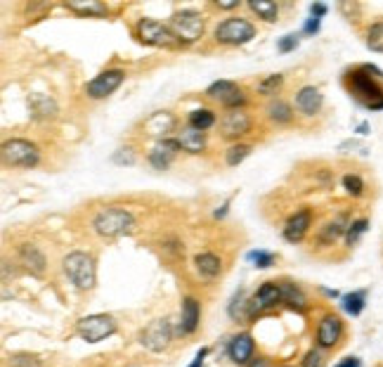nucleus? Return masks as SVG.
<instances>
[{"label":"nucleus","mask_w":383,"mask_h":367,"mask_svg":"<svg viewBox=\"0 0 383 367\" xmlns=\"http://www.w3.org/2000/svg\"><path fill=\"white\" fill-rule=\"evenodd\" d=\"M383 71L371 65H362L346 74L348 93L369 109H383Z\"/></svg>","instance_id":"nucleus-1"},{"label":"nucleus","mask_w":383,"mask_h":367,"mask_svg":"<svg viewBox=\"0 0 383 367\" xmlns=\"http://www.w3.org/2000/svg\"><path fill=\"white\" fill-rule=\"evenodd\" d=\"M90 225L100 237L116 239L135 230V218L128 209H121V206H105L93 216Z\"/></svg>","instance_id":"nucleus-2"},{"label":"nucleus","mask_w":383,"mask_h":367,"mask_svg":"<svg viewBox=\"0 0 383 367\" xmlns=\"http://www.w3.org/2000/svg\"><path fill=\"white\" fill-rule=\"evenodd\" d=\"M62 271H64L66 280L76 287L78 291H90L97 282V268L95 259L85 251H71L62 261Z\"/></svg>","instance_id":"nucleus-3"},{"label":"nucleus","mask_w":383,"mask_h":367,"mask_svg":"<svg viewBox=\"0 0 383 367\" xmlns=\"http://www.w3.org/2000/svg\"><path fill=\"white\" fill-rule=\"evenodd\" d=\"M0 157L10 169H36L41 164V147L26 137H12L3 142Z\"/></svg>","instance_id":"nucleus-4"},{"label":"nucleus","mask_w":383,"mask_h":367,"mask_svg":"<svg viewBox=\"0 0 383 367\" xmlns=\"http://www.w3.org/2000/svg\"><path fill=\"white\" fill-rule=\"evenodd\" d=\"M258 28L247 17H227L222 19L213 31L215 43L227 45V48H239V45H247L249 41H253Z\"/></svg>","instance_id":"nucleus-5"},{"label":"nucleus","mask_w":383,"mask_h":367,"mask_svg":"<svg viewBox=\"0 0 383 367\" xmlns=\"http://www.w3.org/2000/svg\"><path fill=\"white\" fill-rule=\"evenodd\" d=\"M135 38L142 45H150V48H178L180 41L173 31H170L168 24H161L157 19H150V17H142L137 19V24L133 28Z\"/></svg>","instance_id":"nucleus-6"},{"label":"nucleus","mask_w":383,"mask_h":367,"mask_svg":"<svg viewBox=\"0 0 383 367\" xmlns=\"http://www.w3.org/2000/svg\"><path fill=\"white\" fill-rule=\"evenodd\" d=\"M170 31L178 36L180 45H192L204 36V17L197 10H180L170 17Z\"/></svg>","instance_id":"nucleus-7"},{"label":"nucleus","mask_w":383,"mask_h":367,"mask_svg":"<svg viewBox=\"0 0 383 367\" xmlns=\"http://www.w3.org/2000/svg\"><path fill=\"white\" fill-rule=\"evenodd\" d=\"M343 339H346V323H343V318L336 313H324L315 330V346L322 348V351H334V348L341 346Z\"/></svg>","instance_id":"nucleus-8"},{"label":"nucleus","mask_w":383,"mask_h":367,"mask_svg":"<svg viewBox=\"0 0 383 367\" xmlns=\"http://www.w3.org/2000/svg\"><path fill=\"white\" fill-rule=\"evenodd\" d=\"M114 332H116V320L107 313L85 315V318H81L76 323V334L88 343H97V341L107 339Z\"/></svg>","instance_id":"nucleus-9"},{"label":"nucleus","mask_w":383,"mask_h":367,"mask_svg":"<svg viewBox=\"0 0 383 367\" xmlns=\"http://www.w3.org/2000/svg\"><path fill=\"white\" fill-rule=\"evenodd\" d=\"M204 95H206V100H211V102H215V105L225 107V112H227V109H244V107H247V102H249L247 93H244V90L239 88L234 81H215V83H211L208 88H206Z\"/></svg>","instance_id":"nucleus-10"},{"label":"nucleus","mask_w":383,"mask_h":367,"mask_svg":"<svg viewBox=\"0 0 383 367\" xmlns=\"http://www.w3.org/2000/svg\"><path fill=\"white\" fill-rule=\"evenodd\" d=\"M253 130V117L247 112V109H227L220 117L218 123V133L225 140H234L239 142L244 135H249Z\"/></svg>","instance_id":"nucleus-11"},{"label":"nucleus","mask_w":383,"mask_h":367,"mask_svg":"<svg viewBox=\"0 0 383 367\" xmlns=\"http://www.w3.org/2000/svg\"><path fill=\"white\" fill-rule=\"evenodd\" d=\"M173 339V327H170L168 318H157L152 320L145 330L140 332V343L147 348L150 353H161L170 346Z\"/></svg>","instance_id":"nucleus-12"},{"label":"nucleus","mask_w":383,"mask_h":367,"mask_svg":"<svg viewBox=\"0 0 383 367\" xmlns=\"http://www.w3.org/2000/svg\"><path fill=\"white\" fill-rule=\"evenodd\" d=\"M282 303V289H279V282H262L258 289H256V294L251 296L249 301V318H258V315H265L274 311V308Z\"/></svg>","instance_id":"nucleus-13"},{"label":"nucleus","mask_w":383,"mask_h":367,"mask_svg":"<svg viewBox=\"0 0 383 367\" xmlns=\"http://www.w3.org/2000/svg\"><path fill=\"white\" fill-rule=\"evenodd\" d=\"M125 81V71L123 69H107V71L97 74V76L85 85V95L90 100H105L112 93H116L121 88V83Z\"/></svg>","instance_id":"nucleus-14"},{"label":"nucleus","mask_w":383,"mask_h":367,"mask_svg":"<svg viewBox=\"0 0 383 367\" xmlns=\"http://www.w3.org/2000/svg\"><path fill=\"white\" fill-rule=\"evenodd\" d=\"M310 228H312V209L310 206H301V209H296L294 214L287 218V223H284V228H282V234L287 242L299 244L305 239Z\"/></svg>","instance_id":"nucleus-15"},{"label":"nucleus","mask_w":383,"mask_h":367,"mask_svg":"<svg viewBox=\"0 0 383 367\" xmlns=\"http://www.w3.org/2000/svg\"><path fill=\"white\" fill-rule=\"evenodd\" d=\"M322 105H324V95L315 85H303L299 93L294 95V109L299 114H303V117H315V114H319Z\"/></svg>","instance_id":"nucleus-16"},{"label":"nucleus","mask_w":383,"mask_h":367,"mask_svg":"<svg viewBox=\"0 0 383 367\" xmlns=\"http://www.w3.org/2000/svg\"><path fill=\"white\" fill-rule=\"evenodd\" d=\"M227 353H230V360L234 365H244L247 367L251 360L256 358V341L249 332H239V334L232 336L230 346H227Z\"/></svg>","instance_id":"nucleus-17"},{"label":"nucleus","mask_w":383,"mask_h":367,"mask_svg":"<svg viewBox=\"0 0 383 367\" xmlns=\"http://www.w3.org/2000/svg\"><path fill=\"white\" fill-rule=\"evenodd\" d=\"M194 271L206 282H213V280H218L222 275V259L215 251H199L194 256Z\"/></svg>","instance_id":"nucleus-18"},{"label":"nucleus","mask_w":383,"mask_h":367,"mask_svg":"<svg viewBox=\"0 0 383 367\" xmlns=\"http://www.w3.org/2000/svg\"><path fill=\"white\" fill-rule=\"evenodd\" d=\"M202 323V303L194 296H185L180 306V334H194Z\"/></svg>","instance_id":"nucleus-19"},{"label":"nucleus","mask_w":383,"mask_h":367,"mask_svg":"<svg viewBox=\"0 0 383 367\" xmlns=\"http://www.w3.org/2000/svg\"><path fill=\"white\" fill-rule=\"evenodd\" d=\"M175 126H178V121H175V117L170 112H157L145 121V130H147V135H152V137L168 140L170 133H178Z\"/></svg>","instance_id":"nucleus-20"},{"label":"nucleus","mask_w":383,"mask_h":367,"mask_svg":"<svg viewBox=\"0 0 383 367\" xmlns=\"http://www.w3.org/2000/svg\"><path fill=\"white\" fill-rule=\"evenodd\" d=\"M279 289H282V303L294 313H305L310 308V301H308V294L301 289L296 282H289V280H282L279 282Z\"/></svg>","instance_id":"nucleus-21"},{"label":"nucleus","mask_w":383,"mask_h":367,"mask_svg":"<svg viewBox=\"0 0 383 367\" xmlns=\"http://www.w3.org/2000/svg\"><path fill=\"white\" fill-rule=\"evenodd\" d=\"M178 142H175V137L173 140H159L157 145L152 147V152L147 154V159H150V164L154 166V169H159V171H166L170 164H173V159H175V154H178Z\"/></svg>","instance_id":"nucleus-22"},{"label":"nucleus","mask_w":383,"mask_h":367,"mask_svg":"<svg viewBox=\"0 0 383 367\" xmlns=\"http://www.w3.org/2000/svg\"><path fill=\"white\" fill-rule=\"evenodd\" d=\"M175 142H178V150L180 152L202 154L206 150V133H202V130H197V128H192V126H187V128H180L178 133H175Z\"/></svg>","instance_id":"nucleus-23"},{"label":"nucleus","mask_w":383,"mask_h":367,"mask_svg":"<svg viewBox=\"0 0 383 367\" xmlns=\"http://www.w3.org/2000/svg\"><path fill=\"white\" fill-rule=\"evenodd\" d=\"M348 225H350V221H348V214H339V216L329 218V221L324 223L322 228H319L317 239H319L322 244H334V242H339L341 237H346Z\"/></svg>","instance_id":"nucleus-24"},{"label":"nucleus","mask_w":383,"mask_h":367,"mask_svg":"<svg viewBox=\"0 0 383 367\" xmlns=\"http://www.w3.org/2000/svg\"><path fill=\"white\" fill-rule=\"evenodd\" d=\"M296 117V109L282 97H274L265 105V119L274 126H289Z\"/></svg>","instance_id":"nucleus-25"},{"label":"nucleus","mask_w":383,"mask_h":367,"mask_svg":"<svg viewBox=\"0 0 383 367\" xmlns=\"http://www.w3.org/2000/svg\"><path fill=\"white\" fill-rule=\"evenodd\" d=\"M19 263L33 275H43L48 268V259L36 244H21L19 246Z\"/></svg>","instance_id":"nucleus-26"},{"label":"nucleus","mask_w":383,"mask_h":367,"mask_svg":"<svg viewBox=\"0 0 383 367\" xmlns=\"http://www.w3.org/2000/svg\"><path fill=\"white\" fill-rule=\"evenodd\" d=\"M64 8L69 12L78 15V17H107L109 15V5L100 3V0H66Z\"/></svg>","instance_id":"nucleus-27"},{"label":"nucleus","mask_w":383,"mask_h":367,"mask_svg":"<svg viewBox=\"0 0 383 367\" xmlns=\"http://www.w3.org/2000/svg\"><path fill=\"white\" fill-rule=\"evenodd\" d=\"M187 121H190L192 128H197V130H202V133H206L208 128H213L215 121H218V117H215L213 109L202 107V109H194V112H190Z\"/></svg>","instance_id":"nucleus-28"},{"label":"nucleus","mask_w":383,"mask_h":367,"mask_svg":"<svg viewBox=\"0 0 383 367\" xmlns=\"http://www.w3.org/2000/svg\"><path fill=\"white\" fill-rule=\"evenodd\" d=\"M249 10L253 15H258V19L267 22V24L277 22L279 17V5L272 3V0H249Z\"/></svg>","instance_id":"nucleus-29"},{"label":"nucleus","mask_w":383,"mask_h":367,"mask_svg":"<svg viewBox=\"0 0 383 367\" xmlns=\"http://www.w3.org/2000/svg\"><path fill=\"white\" fill-rule=\"evenodd\" d=\"M28 105H31V109H33V117H38V119H55L57 117V105H55L53 97H48V95H33Z\"/></svg>","instance_id":"nucleus-30"},{"label":"nucleus","mask_w":383,"mask_h":367,"mask_svg":"<svg viewBox=\"0 0 383 367\" xmlns=\"http://www.w3.org/2000/svg\"><path fill=\"white\" fill-rule=\"evenodd\" d=\"M282 85H284V76H282V74H270V76L260 78V81L256 83V93L274 100V95L279 93V88H282Z\"/></svg>","instance_id":"nucleus-31"},{"label":"nucleus","mask_w":383,"mask_h":367,"mask_svg":"<svg viewBox=\"0 0 383 367\" xmlns=\"http://www.w3.org/2000/svg\"><path fill=\"white\" fill-rule=\"evenodd\" d=\"M367 228H369V218H353L350 221V225H348V230H346V246L348 249H353V246H355L359 239H362V234L367 232Z\"/></svg>","instance_id":"nucleus-32"},{"label":"nucleus","mask_w":383,"mask_h":367,"mask_svg":"<svg viewBox=\"0 0 383 367\" xmlns=\"http://www.w3.org/2000/svg\"><path fill=\"white\" fill-rule=\"evenodd\" d=\"M364 303H367V291H353V294H346L341 299L343 311L348 315H353V318H357V315L364 311Z\"/></svg>","instance_id":"nucleus-33"},{"label":"nucleus","mask_w":383,"mask_h":367,"mask_svg":"<svg viewBox=\"0 0 383 367\" xmlns=\"http://www.w3.org/2000/svg\"><path fill=\"white\" fill-rule=\"evenodd\" d=\"M364 43L374 53H383V22H374L364 31Z\"/></svg>","instance_id":"nucleus-34"},{"label":"nucleus","mask_w":383,"mask_h":367,"mask_svg":"<svg viewBox=\"0 0 383 367\" xmlns=\"http://www.w3.org/2000/svg\"><path fill=\"white\" fill-rule=\"evenodd\" d=\"M341 182H343V190L350 194V197H364V192H367V182L357 173H346L341 178Z\"/></svg>","instance_id":"nucleus-35"},{"label":"nucleus","mask_w":383,"mask_h":367,"mask_svg":"<svg viewBox=\"0 0 383 367\" xmlns=\"http://www.w3.org/2000/svg\"><path fill=\"white\" fill-rule=\"evenodd\" d=\"M251 150H253V147L247 145V142H234V145H230V150L225 152V164L239 166L251 154Z\"/></svg>","instance_id":"nucleus-36"},{"label":"nucleus","mask_w":383,"mask_h":367,"mask_svg":"<svg viewBox=\"0 0 383 367\" xmlns=\"http://www.w3.org/2000/svg\"><path fill=\"white\" fill-rule=\"evenodd\" d=\"M227 313H230L232 320H242L244 315L249 318V301H247V294H244L242 289L232 296V303H230V308H227Z\"/></svg>","instance_id":"nucleus-37"},{"label":"nucleus","mask_w":383,"mask_h":367,"mask_svg":"<svg viewBox=\"0 0 383 367\" xmlns=\"http://www.w3.org/2000/svg\"><path fill=\"white\" fill-rule=\"evenodd\" d=\"M8 365L10 367H41V360H38V355H31V353H15L8 358Z\"/></svg>","instance_id":"nucleus-38"},{"label":"nucleus","mask_w":383,"mask_h":367,"mask_svg":"<svg viewBox=\"0 0 383 367\" xmlns=\"http://www.w3.org/2000/svg\"><path fill=\"white\" fill-rule=\"evenodd\" d=\"M301 367H324V353H322V348L312 346L310 351L303 355Z\"/></svg>","instance_id":"nucleus-39"},{"label":"nucleus","mask_w":383,"mask_h":367,"mask_svg":"<svg viewBox=\"0 0 383 367\" xmlns=\"http://www.w3.org/2000/svg\"><path fill=\"white\" fill-rule=\"evenodd\" d=\"M249 261L256 263V268H270L274 263V254H270V251H251L249 254Z\"/></svg>","instance_id":"nucleus-40"},{"label":"nucleus","mask_w":383,"mask_h":367,"mask_svg":"<svg viewBox=\"0 0 383 367\" xmlns=\"http://www.w3.org/2000/svg\"><path fill=\"white\" fill-rule=\"evenodd\" d=\"M296 48H299V36H296V33H287V36L279 38V43H277L279 53H291V50H296Z\"/></svg>","instance_id":"nucleus-41"},{"label":"nucleus","mask_w":383,"mask_h":367,"mask_svg":"<svg viewBox=\"0 0 383 367\" xmlns=\"http://www.w3.org/2000/svg\"><path fill=\"white\" fill-rule=\"evenodd\" d=\"M123 152H125V154H121V150H118L116 154H114V162H116V164H135V154H133V150H130V147H125Z\"/></svg>","instance_id":"nucleus-42"},{"label":"nucleus","mask_w":383,"mask_h":367,"mask_svg":"<svg viewBox=\"0 0 383 367\" xmlns=\"http://www.w3.org/2000/svg\"><path fill=\"white\" fill-rule=\"evenodd\" d=\"M305 33H317L319 31V19L317 17H310V19L305 22V28H303Z\"/></svg>","instance_id":"nucleus-43"},{"label":"nucleus","mask_w":383,"mask_h":367,"mask_svg":"<svg viewBox=\"0 0 383 367\" xmlns=\"http://www.w3.org/2000/svg\"><path fill=\"white\" fill-rule=\"evenodd\" d=\"M310 12H312V17H317V19H319V17L327 15V5H322V3H312V5H310Z\"/></svg>","instance_id":"nucleus-44"},{"label":"nucleus","mask_w":383,"mask_h":367,"mask_svg":"<svg viewBox=\"0 0 383 367\" xmlns=\"http://www.w3.org/2000/svg\"><path fill=\"white\" fill-rule=\"evenodd\" d=\"M247 367H270V360L265 358V355H258V358H253Z\"/></svg>","instance_id":"nucleus-45"},{"label":"nucleus","mask_w":383,"mask_h":367,"mask_svg":"<svg viewBox=\"0 0 383 367\" xmlns=\"http://www.w3.org/2000/svg\"><path fill=\"white\" fill-rule=\"evenodd\" d=\"M362 363H359V358H343L336 367H359Z\"/></svg>","instance_id":"nucleus-46"},{"label":"nucleus","mask_w":383,"mask_h":367,"mask_svg":"<svg viewBox=\"0 0 383 367\" xmlns=\"http://www.w3.org/2000/svg\"><path fill=\"white\" fill-rule=\"evenodd\" d=\"M206 353H208V348H202V351L197 353V358H194V363L190 367H202L204 365V358H206Z\"/></svg>","instance_id":"nucleus-47"},{"label":"nucleus","mask_w":383,"mask_h":367,"mask_svg":"<svg viewBox=\"0 0 383 367\" xmlns=\"http://www.w3.org/2000/svg\"><path fill=\"white\" fill-rule=\"evenodd\" d=\"M215 8H218V10H237L239 8V0H232V3H220V0H218V3H215Z\"/></svg>","instance_id":"nucleus-48"},{"label":"nucleus","mask_w":383,"mask_h":367,"mask_svg":"<svg viewBox=\"0 0 383 367\" xmlns=\"http://www.w3.org/2000/svg\"><path fill=\"white\" fill-rule=\"evenodd\" d=\"M282 367H294V365H282Z\"/></svg>","instance_id":"nucleus-49"}]
</instances>
